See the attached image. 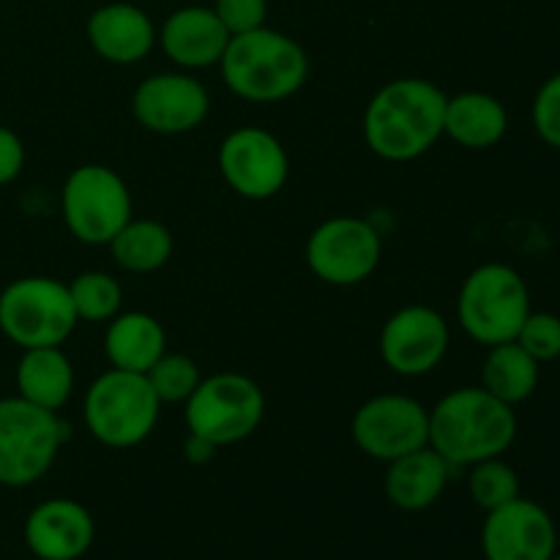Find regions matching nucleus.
I'll return each mask as SVG.
<instances>
[{"instance_id":"3","label":"nucleus","mask_w":560,"mask_h":560,"mask_svg":"<svg viewBox=\"0 0 560 560\" xmlns=\"http://www.w3.org/2000/svg\"><path fill=\"white\" fill-rule=\"evenodd\" d=\"M222 80L238 98L273 104L295 96L310 77L304 47L288 33L257 27L230 38L222 55Z\"/></svg>"},{"instance_id":"25","label":"nucleus","mask_w":560,"mask_h":560,"mask_svg":"<svg viewBox=\"0 0 560 560\" xmlns=\"http://www.w3.org/2000/svg\"><path fill=\"white\" fill-rule=\"evenodd\" d=\"M69 293L77 317L85 323H109L120 312V301H124L120 282L104 271H85L74 277Z\"/></svg>"},{"instance_id":"16","label":"nucleus","mask_w":560,"mask_h":560,"mask_svg":"<svg viewBox=\"0 0 560 560\" xmlns=\"http://www.w3.org/2000/svg\"><path fill=\"white\" fill-rule=\"evenodd\" d=\"M93 536L91 512L71 498H49L25 520V545L38 560H80L91 550Z\"/></svg>"},{"instance_id":"28","label":"nucleus","mask_w":560,"mask_h":560,"mask_svg":"<svg viewBox=\"0 0 560 560\" xmlns=\"http://www.w3.org/2000/svg\"><path fill=\"white\" fill-rule=\"evenodd\" d=\"M514 342L539 364L560 359V317L552 312H530Z\"/></svg>"},{"instance_id":"20","label":"nucleus","mask_w":560,"mask_h":560,"mask_svg":"<svg viewBox=\"0 0 560 560\" xmlns=\"http://www.w3.org/2000/svg\"><path fill=\"white\" fill-rule=\"evenodd\" d=\"M104 353L113 370L145 375L167 353V334L148 312H118L104 334Z\"/></svg>"},{"instance_id":"29","label":"nucleus","mask_w":560,"mask_h":560,"mask_svg":"<svg viewBox=\"0 0 560 560\" xmlns=\"http://www.w3.org/2000/svg\"><path fill=\"white\" fill-rule=\"evenodd\" d=\"M536 135L560 151V74H552L534 98Z\"/></svg>"},{"instance_id":"1","label":"nucleus","mask_w":560,"mask_h":560,"mask_svg":"<svg viewBox=\"0 0 560 560\" xmlns=\"http://www.w3.org/2000/svg\"><path fill=\"white\" fill-rule=\"evenodd\" d=\"M448 96L430 80L405 77L383 85L364 113V137L386 162H413L443 137Z\"/></svg>"},{"instance_id":"10","label":"nucleus","mask_w":560,"mask_h":560,"mask_svg":"<svg viewBox=\"0 0 560 560\" xmlns=\"http://www.w3.org/2000/svg\"><path fill=\"white\" fill-rule=\"evenodd\" d=\"M383 255L381 233L366 219L334 217L312 230L306 262L320 282L353 288L375 273Z\"/></svg>"},{"instance_id":"21","label":"nucleus","mask_w":560,"mask_h":560,"mask_svg":"<svg viewBox=\"0 0 560 560\" xmlns=\"http://www.w3.org/2000/svg\"><path fill=\"white\" fill-rule=\"evenodd\" d=\"M509 131V113L495 96L481 91L457 93L446 102L443 135L470 151L498 145Z\"/></svg>"},{"instance_id":"32","label":"nucleus","mask_w":560,"mask_h":560,"mask_svg":"<svg viewBox=\"0 0 560 560\" xmlns=\"http://www.w3.org/2000/svg\"><path fill=\"white\" fill-rule=\"evenodd\" d=\"M184 454L191 465H206V463H211L213 454H217V446H213L211 441H206V438L191 435L189 432V438H186V443H184Z\"/></svg>"},{"instance_id":"15","label":"nucleus","mask_w":560,"mask_h":560,"mask_svg":"<svg viewBox=\"0 0 560 560\" xmlns=\"http://www.w3.org/2000/svg\"><path fill=\"white\" fill-rule=\"evenodd\" d=\"M211 96L191 74H153L137 85L131 113L153 135H186L208 118Z\"/></svg>"},{"instance_id":"5","label":"nucleus","mask_w":560,"mask_h":560,"mask_svg":"<svg viewBox=\"0 0 560 560\" xmlns=\"http://www.w3.org/2000/svg\"><path fill=\"white\" fill-rule=\"evenodd\" d=\"M459 326L479 345L514 342L530 315L525 279L503 262H485L468 273L457 301Z\"/></svg>"},{"instance_id":"9","label":"nucleus","mask_w":560,"mask_h":560,"mask_svg":"<svg viewBox=\"0 0 560 560\" xmlns=\"http://www.w3.org/2000/svg\"><path fill=\"white\" fill-rule=\"evenodd\" d=\"M60 211L77 241L107 246L131 219V191L115 170L104 164H82L66 178Z\"/></svg>"},{"instance_id":"12","label":"nucleus","mask_w":560,"mask_h":560,"mask_svg":"<svg viewBox=\"0 0 560 560\" xmlns=\"http://www.w3.org/2000/svg\"><path fill=\"white\" fill-rule=\"evenodd\" d=\"M219 170L235 195L246 200H271L288 184L290 159L271 131L241 126L219 145Z\"/></svg>"},{"instance_id":"30","label":"nucleus","mask_w":560,"mask_h":560,"mask_svg":"<svg viewBox=\"0 0 560 560\" xmlns=\"http://www.w3.org/2000/svg\"><path fill=\"white\" fill-rule=\"evenodd\" d=\"M213 11L230 36L257 31L268 20V0H217Z\"/></svg>"},{"instance_id":"11","label":"nucleus","mask_w":560,"mask_h":560,"mask_svg":"<svg viewBox=\"0 0 560 560\" xmlns=\"http://www.w3.org/2000/svg\"><path fill=\"white\" fill-rule=\"evenodd\" d=\"M353 441L366 457L394 463L430 446V410L405 394H381L355 410Z\"/></svg>"},{"instance_id":"14","label":"nucleus","mask_w":560,"mask_h":560,"mask_svg":"<svg viewBox=\"0 0 560 560\" xmlns=\"http://www.w3.org/2000/svg\"><path fill=\"white\" fill-rule=\"evenodd\" d=\"M481 552L487 560H550L558 552L556 520L536 501L514 498L487 512Z\"/></svg>"},{"instance_id":"17","label":"nucleus","mask_w":560,"mask_h":560,"mask_svg":"<svg viewBox=\"0 0 560 560\" xmlns=\"http://www.w3.org/2000/svg\"><path fill=\"white\" fill-rule=\"evenodd\" d=\"M230 38L233 36L222 25L217 11L206 5H186L164 20L156 42L180 69H208L222 63Z\"/></svg>"},{"instance_id":"33","label":"nucleus","mask_w":560,"mask_h":560,"mask_svg":"<svg viewBox=\"0 0 560 560\" xmlns=\"http://www.w3.org/2000/svg\"><path fill=\"white\" fill-rule=\"evenodd\" d=\"M550 560H560V556H558V552H556V556H552V558H550Z\"/></svg>"},{"instance_id":"27","label":"nucleus","mask_w":560,"mask_h":560,"mask_svg":"<svg viewBox=\"0 0 560 560\" xmlns=\"http://www.w3.org/2000/svg\"><path fill=\"white\" fill-rule=\"evenodd\" d=\"M148 383L156 392L159 402H186L197 383L202 381L195 361L184 353H164L151 370L145 372Z\"/></svg>"},{"instance_id":"23","label":"nucleus","mask_w":560,"mask_h":560,"mask_svg":"<svg viewBox=\"0 0 560 560\" xmlns=\"http://www.w3.org/2000/svg\"><path fill=\"white\" fill-rule=\"evenodd\" d=\"M539 386V361L517 342L492 345L481 366V388L506 405H520Z\"/></svg>"},{"instance_id":"18","label":"nucleus","mask_w":560,"mask_h":560,"mask_svg":"<svg viewBox=\"0 0 560 560\" xmlns=\"http://www.w3.org/2000/svg\"><path fill=\"white\" fill-rule=\"evenodd\" d=\"M159 33L151 16L135 3L98 5L88 20V42L93 52L115 66H131L148 58Z\"/></svg>"},{"instance_id":"6","label":"nucleus","mask_w":560,"mask_h":560,"mask_svg":"<svg viewBox=\"0 0 560 560\" xmlns=\"http://www.w3.org/2000/svg\"><path fill=\"white\" fill-rule=\"evenodd\" d=\"M80 323L69 284L52 277H22L0 293V331L16 348H60Z\"/></svg>"},{"instance_id":"26","label":"nucleus","mask_w":560,"mask_h":560,"mask_svg":"<svg viewBox=\"0 0 560 560\" xmlns=\"http://www.w3.org/2000/svg\"><path fill=\"white\" fill-rule=\"evenodd\" d=\"M468 490L476 506L492 512V509H501L514 498H520V476L501 457L481 459V463L470 465Z\"/></svg>"},{"instance_id":"31","label":"nucleus","mask_w":560,"mask_h":560,"mask_svg":"<svg viewBox=\"0 0 560 560\" xmlns=\"http://www.w3.org/2000/svg\"><path fill=\"white\" fill-rule=\"evenodd\" d=\"M22 167H25V145L20 135L9 126H0V186L20 178Z\"/></svg>"},{"instance_id":"2","label":"nucleus","mask_w":560,"mask_h":560,"mask_svg":"<svg viewBox=\"0 0 560 560\" xmlns=\"http://www.w3.org/2000/svg\"><path fill=\"white\" fill-rule=\"evenodd\" d=\"M517 413L476 386L446 394L430 410V446L448 465H476L501 457L517 438Z\"/></svg>"},{"instance_id":"13","label":"nucleus","mask_w":560,"mask_h":560,"mask_svg":"<svg viewBox=\"0 0 560 560\" xmlns=\"http://www.w3.org/2000/svg\"><path fill=\"white\" fill-rule=\"evenodd\" d=\"M448 353V323L424 304L402 306L381 331V359L402 377L430 375Z\"/></svg>"},{"instance_id":"22","label":"nucleus","mask_w":560,"mask_h":560,"mask_svg":"<svg viewBox=\"0 0 560 560\" xmlns=\"http://www.w3.org/2000/svg\"><path fill=\"white\" fill-rule=\"evenodd\" d=\"M16 397L58 413L74 392V366L60 348L22 350L16 364Z\"/></svg>"},{"instance_id":"4","label":"nucleus","mask_w":560,"mask_h":560,"mask_svg":"<svg viewBox=\"0 0 560 560\" xmlns=\"http://www.w3.org/2000/svg\"><path fill=\"white\" fill-rule=\"evenodd\" d=\"M156 392L140 372L107 370L85 394V427L102 446L135 448L148 441L159 421Z\"/></svg>"},{"instance_id":"8","label":"nucleus","mask_w":560,"mask_h":560,"mask_svg":"<svg viewBox=\"0 0 560 560\" xmlns=\"http://www.w3.org/2000/svg\"><path fill=\"white\" fill-rule=\"evenodd\" d=\"M63 443L58 413L22 397L0 399V485L31 487L49 474Z\"/></svg>"},{"instance_id":"19","label":"nucleus","mask_w":560,"mask_h":560,"mask_svg":"<svg viewBox=\"0 0 560 560\" xmlns=\"http://www.w3.org/2000/svg\"><path fill=\"white\" fill-rule=\"evenodd\" d=\"M452 465L441 457L432 446L410 452L405 457L388 463L386 495L402 512H424L448 485Z\"/></svg>"},{"instance_id":"7","label":"nucleus","mask_w":560,"mask_h":560,"mask_svg":"<svg viewBox=\"0 0 560 560\" xmlns=\"http://www.w3.org/2000/svg\"><path fill=\"white\" fill-rule=\"evenodd\" d=\"M184 405L186 427L191 435L206 438L217 448L233 446L255 435L266 416L262 388L238 372L202 377Z\"/></svg>"},{"instance_id":"24","label":"nucleus","mask_w":560,"mask_h":560,"mask_svg":"<svg viewBox=\"0 0 560 560\" xmlns=\"http://www.w3.org/2000/svg\"><path fill=\"white\" fill-rule=\"evenodd\" d=\"M107 246L124 271L151 273L173 257V233L153 219H129Z\"/></svg>"}]
</instances>
